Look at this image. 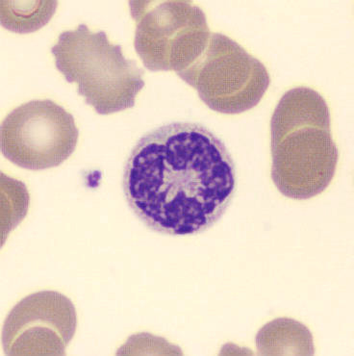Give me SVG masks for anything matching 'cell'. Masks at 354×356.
I'll return each mask as SVG.
<instances>
[{
    "label": "cell",
    "instance_id": "cell-3",
    "mask_svg": "<svg viewBox=\"0 0 354 356\" xmlns=\"http://www.w3.org/2000/svg\"><path fill=\"white\" fill-rule=\"evenodd\" d=\"M58 71L97 114L110 115L134 107L143 88L144 72L127 59L120 44L104 31L92 32L86 24L62 32L51 47Z\"/></svg>",
    "mask_w": 354,
    "mask_h": 356
},
{
    "label": "cell",
    "instance_id": "cell-2",
    "mask_svg": "<svg viewBox=\"0 0 354 356\" xmlns=\"http://www.w3.org/2000/svg\"><path fill=\"white\" fill-rule=\"evenodd\" d=\"M323 95L307 87L289 90L271 122L272 178L281 194L309 200L325 192L337 169L339 150Z\"/></svg>",
    "mask_w": 354,
    "mask_h": 356
},
{
    "label": "cell",
    "instance_id": "cell-4",
    "mask_svg": "<svg viewBox=\"0 0 354 356\" xmlns=\"http://www.w3.org/2000/svg\"><path fill=\"white\" fill-rule=\"evenodd\" d=\"M134 47L152 72H180L202 54L211 31L204 12L190 1H130Z\"/></svg>",
    "mask_w": 354,
    "mask_h": 356
},
{
    "label": "cell",
    "instance_id": "cell-1",
    "mask_svg": "<svg viewBox=\"0 0 354 356\" xmlns=\"http://www.w3.org/2000/svg\"><path fill=\"white\" fill-rule=\"evenodd\" d=\"M125 197L155 232L190 235L212 227L236 190L234 161L220 138L190 122L145 135L128 158Z\"/></svg>",
    "mask_w": 354,
    "mask_h": 356
},
{
    "label": "cell",
    "instance_id": "cell-8",
    "mask_svg": "<svg viewBox=\"0 0 354 356\" xmlns=\"http://www.w3.org/2000/svg\"><path fill=\"white\" fill-rule=\"evenodd\" d=\"M57 6V1H0V21L15 33H33L49 24Z\"/></svg>",
    "mask_w": 354,
    "mask_h": 356
},
{
    "label": "cell",
    "instance_id": "cell-7",
    "mask_svg": "<svg viewBox=\"0 0 354 356\" xmlns=\"http://www.w3.org/2000/svg\"><path fill=\"white\" fill-rule=\"evenodd\" d=\"M69 298L55 291L27 296L7 316L2 344L7 355H65L77 332Z\"/></svg>",
    "mask_w": 354,
    "mask_h": 356
},
{
    "label": "cell",
    "instance_id": "cell-5",
    "mask_svg": "<svg viewBox=\"0 0 354 356\" xmlns=\"http://www.w3.org/2000/svg\"><path fill=\"white\" fill-rule=\"evenodd\" d=\"M177 74L197 90L210 109L222 114H241L252 109L271 85L263 63L220 33H211L202 54Z\"/></svg>",
    "mask_w": 354,
    "mask_h": 356
},
{
    "label": "cell",
    "instance_id": "cell-6",
    "mask_svg": "<svg viewBox=\"0 0 354 356\" xmlns=\"http://www.w3.org/2000/svg\"><path fill=\"white\" fill-rule=\"evenodd\" d=\"M79 132L74 118L49 99L13 110L0 129L2 154L17 166L42 170L60 166L74 154Z\"/></svg>",
    "mask_w": 354,
    "mask_h": 356
}]
</instances>
